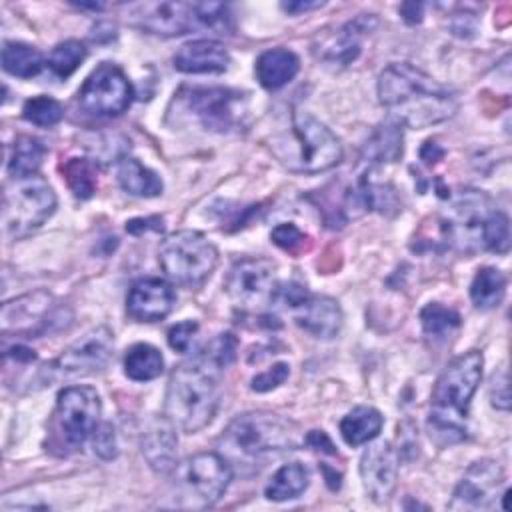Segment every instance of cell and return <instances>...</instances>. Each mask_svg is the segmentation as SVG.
Masks as SVG:
<instances>
[{"instance_id": "29", "label": "cell", "mask_w": 512, "mask_h": 512, "mask_svg": "<svg viewBox=\"0 0 512 512\" xmlns=\"http://www.w3.org/2000/svg\"><path fill=\"white\" fill-rule=\"evenodd\" d=\"M44 66V58L38 48L24 42H4L2 68L18 78H32Z\"/></svg>"}, {"instance_id": "39", "label": "cell", "mask_w": 512, "mask_h": 512, "mask_svg": "<svg viewBox=\"0 0 512 512\" xmlns=\"http://www.w3.org/2000/svg\"><path fill=\"white\" fill-rule=\"evenodd\" d=\"M236 346H238V342H236L234 334L222 332V334H218L216 338H212L208 344H204L202 350H204L210 358H214L220 366L226 368V366H230V364L234 362V358H236Z\"/></svg>"}, {"instance_id": "15", "label": "cell", "mask_w": 512, "mask_h": 512, "mask_svg": "<svg viewBox=\"0 0 512 512\" xmlns=\"http://www.w3.org/2000/svg\"><path fill=\"white\" fill-rule=\"evenodd\" d=\"M114 348V334L98 326L70 344L50 366L58 376H86L108 366Z\"/></svg>"}, {"instance_id": "35", "label": "cell", "mask_w": 512, "mask_h": 512, "mask_svg": "<svg viewBox=\"0 0 512 512\" xmlns=\"http://www.w3.org/2000/svg\"><path fill=\"white\" fill-rule=\"evenodd\" d=\"M196 28H208L218 34H232V12L222 2H194Z\"/></svg>"}, {"instance_id": "9", "label": "cell", "mask_w": 512, "mask_h": 512, "mask_svg": "<svg viewBox=\"0 0 512 512\" xmlns=\"http://www.w3.org/2000/svg\"><path fill=\"white\" fill-rule=\"evenodd\" d=\"M56 194L40 176L14 178L4 192L2 222L12 238L38 230L56 210Z\"/></svg>"}, {"instance_id": "18", "label": "cell", "mask_w": 512, "mask_h": 512, "mask_svg": "<svg viewBox=\"0 0 512 512\" xmlns=\"http://www.w3.org/2000/svg\"><path fill=\"white\" fill-rule=\"evenodd\" d=\"M360 478L374 502H386L398 480V454L390 442L370 444L360 458Z\"/></svg>"}, {"instance_id": "5", "label": "cell", "mask_w": 512, "mask_h": 512, "mask_svg": "<svg viewBox=\"0 0 512 512\" xmlns=\"http://www.w3.org/2000/svg\"><path fill=\"white\" fill-rule=\"evenodd\" d=\"M220 442L240 456H262L268 452L294 450L304 444L300 428L272 412H246L236 416L224 430Z\"/></svg>"}, {"instance_id": "46", "label": "cell", "mask_w": 512, "mask_h": 512, "mask_svg": "<svg viewBox=\"0 0 512 512\" xmlns=\"http://www.w3.org/2000/svg\"><path fill=\"white\" fill-rule=\"evenodd\" d=\"M400 14L408 24H418L424 16V4L420 2H404L400 6Z\"/></svg>"}, {"instance_id": "6", "label": "cell", "mask_w": 512, "mask_h": 512, "mask_svg": "<svg viewBox=\"0 0 512 512\" xmlns=\"http://www.w3.org/2000/svg\"><path fill=\"white\" fill-rule=\"evenodd\" d=\"M100 410V396L92 386H68L60 390L48 428L50 450L60 456L80 450L94 434Z\"/></svg>"}, {"instance_id": "16", "label": "cell", "mask_w": 512, "mask_h": 512, "mask_svg": "<svg viewBox=\"0 0 512 512\" xmlns=\"http://www.w3.org/2000/svg\"><path fill=\"white\" fill-rule=\"evenodd\" d=\"M504 482V472L494 460L474 462L458 486L454 488L448 508L452 510H486L496 504L498 488Z\"/></svg>"}, {"instance_id": "28", "label": "cell", "mask_w": 512, "mask_h": 512, "mask_svg": "<svg viewBox=\"0 0 512 512\" xmlns=\"http://www.w3.org/2000/svg\"><path fill=\"white\" fill-rule=\"evenodd\" d=\"M162 370H164V358L158 348L144 342L128 348L124 356V372L130 380L148 382L158 378Z\"/></svg>"}, {"instance_id": "7", "label": "cell", "mask_w": 512, "mask_h": 512, "mask_svg": "<svg viewBox=\"0 0 512 512\" xmlns=\"http://www.w3.org/2000/svg\"><path fill=\"white\" fill-rule=\"evenodd\" d=\"M158 264L172 282L198 286L214 272L218 250L202 232L176 230L162 240Z\"/></svg>"}, {"instance_id": "50", "label": "cell", "mask_w": 512, "mask_h": 512, "mask_svg": "<svg viewBox=\"0 0 512 512\" xmlns=\"http://www.w3.org/2000/svg\"><path fill=\"white\" fill-rule=\"evenodd\" d=\"M322 470H324V476H326L328 486H330L332 490H336V488L340 486V474H336V470H330L328 466H322Z\"/></svg>"}, {"instance_id": "31", "label": "cell", "mask_w": 512, "mask_h": 512, "mask_svg": "<svg viewBox=\"0 0 512 512\" xmlns=\"http://www.w3.org/2000/svg\"><path fill=\"white\" fill-rule=\"evenodd\" d=\"M46 148L38 138L32 136H18L12 146V154L8 160V174L12 178H26L34 176L42 166Z\"/></svg>"}, {"instance_id": "40", "label": "cell", "mask_w": 512, "mask_h": 512, "mask_svg": "<svg viewBox=\"0 0 512 512\" xmlns=\"http://www.w3.org/2000/svg\"><path fill=\"white\" fill-rule=\"evenodd\" d=\"M288 368H290V366H288L286 362L274 364L272 368H268V370L256 374V376L250 380V388H252L254 392H268V390H274L276 386H280V384L288 378V374H290Z\"/></svg>"}, {"instance_id": "12", "label": "cell", "mask_w": 512, "mask_h": 512, "mask_svg": "<svg viewBox=\"0 0 512 512\" xmlns=\"http://www.w3.org/2000/svg\"><path fill=\"white\" fill-rule=\"evenodd\" d=\"M228 298L244 308L258 310L272 304L278 290L276 264L268 258H242L234 262L224 280Z\"/></svg>"}, {"instance_id": "4", "label": "cell", "mask_w": 512, "mask_h": 512, "mask_svg": "<svg viewBox=\"0 0 512 512\" xmlns=\"http://www.w3.org/2000/svg\"><path fill=\"white\" fill-rule=\"evenodd\" d=\"M274 152L286 168L304 174L330 170L344 154L336 134L312 114L300 110L292 114L288 134L274 142Z\"/></svg>"}, {"instance_id": "27", "label": "cell", "mask_w": 512, "mask_h": 512, "mask_svg": "<svg viewBox=\"0 0 512 512\" xmlns=\"http://www.w3.org/2000/svg\"><path fill=\"white\" fill-rule=\"evenodd\" d=\"M308 482H310L308 468L300 462H290L272 474V478L264 488V496L274 502L292 500V498H298L308 488Z\"/></svg>"}, {"instance_id": "26", "label": "cell", "mask_w": 512, "mask_h": 512, "mask_svg": "<svg viewBox=\"0 0 512 512\" xmlns=\"http://www.w3.org/2000/svg\"><path fill=\"white\" fill-rule=\"evenodd\" d=\"M118 182H120L122 190H126L132 196H138V198L160 196L162 188H164L160 176L136 158H124L120 162Z\"/></svg>"}, {"instance_id": "19", "label": "cell", "mask_w": 512, "mask_h": 512, "mask_svg": "<svg viewBox=\"0 0 512 512\" xmlns=\"http://www.w3.org/2000/svg\"><path fill=\"white\" fill-rule=\"evenodd\" d=\"M174 304V288L162 278H140L126 296V312L136 322H158L172 312Z\"/></svg>"}, {"instance_id": "14", "label": "cell", "mask_w": 512, "mask_h": 512, "mask_svg": "<svg viewBox=\"0 0 512 512\" xmlns=\"http://www.w3.org/2000/svg\"><path fill=\"white\" fill-rule=\"evenodd\" d=\"M122 10L130 26L158 36H180L196 28L194 2H134Z\"/></svg>"}, {"instance_id": "34", "label": "cell", "mask_w": 512, "mask_h": 512, "mask_svg": "<svg viewBox=\"0 0 512 512\" xmlns=\"http://www.w3.org/2000/svg\"><path fill=\"white\" fill-rule=\"evenodd\" d=\"M86 58V46L80 40H66L52 48L48 56V68L58 78H68Z\"/></svg>"}, {"instance_id": "23", "label": "cell", "mask_w": 512, "mask_h": 512, "mask_svg": "<svg viewBox=\"0 0 512 512\" xmlns=\"http://www.w3.org/2000/svg\"><path fill=\"white\" fill-rule=\"evenodd\" d=\"M300 70L298 56L288 48H270L256 60V78L266 90H278L286 86Z\"/></svg>"}, {"instance_id": "45", "label": "cell", "mask_w": 512, "mask_h": 512, "mask_svg": "<svg viewBox=\"0 0 512 512\" xmlns=\"http://www.w3.org/2000/svg\"><path fill=\"white\" fill-rule=\"evenodd\" d=\"M304 444L316 452H322V454H330V456H336V448L332 444V440L326 436L324 430H310L306 436H304Z\"/></svg>"}, {"instance_id": "8", "label": "cell", "mask_w": 512, "mask_h": 512, "mask_svg": "<svg viewBox=\"0 0 512 512\" xmlns=\"http://www.w3.org/2000/svg\"><path fill=\"white\" fill-rule=\"evenodd\" d=\"M176 500L186 508L214 506L230 486L232 470L224 456L216 452H198L174 466Z\"/></svg>"}, {"instance_id": "37", "label": "cell", "mask_w": 512, "mask_h": 512, "mask_svg": "<svg viewBox=\"0 0 512 512\" xmlns=\"http://www.w3.org/2000/svg\"><path fill=\"white\" fill-rule=\"evenodd\" d=\"M22 116H24L26 122H30L34 126L48 128V126H54L62 120L64 108L58 100H54L50 96H34V98L24 102Z\"/></svg>"}, {"instance_id": "2", "label": "cell", "mask_w": 512, "mask_h": 512, "mask_svg": "<svg viewBox=\"0 0 512 512\" xmlns=\"http://www.w3.org/2000/svg\"><path fill=\"white\" fill-rule=\"evenodd\" d=\"M224 366L202 348L180 362L168 380L166 416L188 434L208 426L220 404V376Z\"/></svg>"}, {"instance_id": "43", "label": "cell", "mask_w": 512, "mask_h": 512, "mask_svg": "<svg viewBox=\"0 0 512 512\" xmlns=\"http://www.w3.org/2000/svg\"><path fill=\"white\" fill-rule=\"evenodd\" d=\"M490 402L492 406L500 408V410H508L510 406V398H508V376L506 370H500L498 374H492L490 380Z\"/></svg>"}, {"instance_id": "44", "label": "cell", "mask_w": 512, "mask_h": 512, "mask_svg": "<svg viewBox=\"0 0 512 512\" xmlns=\"http://www.w3.org/2000/svg\"><path fill=\"white\" fill-rule=\"evenodd\" d=\"M164 228V220L160 216H148V218H134L130 222H126V232L140 236L144 232H162Z\"/></svg>"}, {"instance_id": "3", "label": "cell", "mask_w": 512, "mask_h": 512, "mask_svg": "<svg viewBox=\"0 0 512 512\" xmlns=\"http://www.w3.org/2000/svg\"><path fill=\"white\" fill-rule=\"evenodd\" d=\"M484 358L478 350L456 356L438 376L428 412L430 438L438 446H450L466 438L470 400L482 378Z\"/></svg>"}, {"instance_id": "24", "label": "cell", "mask_w": 512, "mask_h": 512, "mask_svg": "<svg viewBox=\"0 0 512 512\" xmlns=\"http://www.w3.org/2000/svg\"><path fill=\"white\" fill-rule=\"evenodd\" d=\"M402 124L396 120L382 122L368 142L364 144V158L370 164H382V162H398L402 158Z\"/></svg>"}, {"instance_id": "48", "label": "cell", "mask_w": 512, "mask_h": 512, "mask_svg": "<svg viewBox=\"0 0 512 512\" xmlns=\"http://www.w3.org/2000/svg\"><path fill=\"white\" fill-rule=\"evenodd\" d=\"M444 156V150L436 144V142H432V140H428L424 146H422V150H420V158L426 162V164H434L436 160H440Z\"/></svg>"}, {"instance_id": "38", "label": "cell", "mask_w": 512, "mask_h": 512, "mask_svg": "<svg viewBox=\"0 0 512 512\" xmlns=\"http://www.w3.org/2000/svg\"><path fill=\"white\" fill-rule=\"evenodd\" d=\"M272 242L282 248L284 252L292 254V256H298L302 252L308 250L310 246V238L292 222H284V224H278L272 234H270Z\"/></svg>"}, {"instance_id": "17", "label": "cell", "mask_w": 512, "mask_h": 512, "mask_svg": "<svg viewBox=\"0 0 512 512\" xmlns=\"http://www.w3.org/2000/svg\"><path fill=\"white\" fill-rule=\"evenodd\" d=\"M52 310V296L44 290L24 294L2 306V332H22V334H40L48 330V324L56 320Z\"/></svg>"}, {"instance_id": "41", "label": "cell", "mask_w": 512, "mask_h": 512, "mask_svg": "<svg viewBox=\"0 0 512 512\" xmlns=\"http://www.w3.org/2000/svg\"><path fill=\"white\" fill-rule=\"evenodd\" d=\"M92 446L100 458H104V460L116 458L118 446H116V434H114L112 424L102 422L100 426H96V430L92 434Z\"/></svg>"}, {"instance_id": "11", "label": "cell", "mask_w": 512, "mask_h": 512, "mask_svg": "<svg viewBox=\"0 0 512 512\" xmlns=\"http://www.w3.org/2000/svg\"><path fill=\"white\" fill-rule=\"evenodd\" d=\"M274 300H280L294 322L314 338H334L342 328V310L338 302L330 296L312 294L302 284H278Z\"/></svg>"}, {"instance_id": "21", "label": "cell", "mask_w": 512, "mask_h": 512, "mask_svg": "<svg viewBox=\"0 0 512 512\" xmlns=\"http://www.w3.org/2000/svg\"><path fill=\"white\" fill-rule=\"evenodd\" d=\"M230 64L228 50L216 40H192L174 54V68L186 74H220Z\"/></svg>"}, {"instance_id": "1", "label": "cell", "mask_w": 512, "mask_h": 512, "mask_svg": "<svg viewBox=\"0 0 512 512\" xmlns=\"http://www.w3.org/2000/svg\"><path fill=\"white\" fill-rule=\"evenodd\" d=\"M378 100L392 120L408 128H428L452 118L456 96L420 68L396 62L378 76Z\"/></svg>"}, {"instance_id": "13", "label": "cell", "mask_w": 512, "mask_h": 512, "mask_svg": "<svg viewBox=\"0 0 512 512\" xmlns=\"http://www.w3.org/2000/svg\"><path fill=\"white\" fill-rule=\"evenodd\" d=\"M132 84L112 62H102L84 80L78 92V104L92 116H118L132 102Z\"/></svg>"}, {"instance_id": "10", "label": "cell", "mask_w": 512, "mask_h": 512, "mask_svg": "<svg viewBox=\"0 0 512 512\" xmlns=\"http://www.w3.org/2000/svg\"><path fill=\"white\" fill-rule=\"evenodd\" d=\"M186 108L198 122L212 132H234L246 126L250 114L248 96L240 90L222 86L188 88L180 94Z\"/></svg>"}, {"instance_id": "22", "label": "cell", "mask_w": 512, "mask_h": 512, "mask_svg": "<svg viewBox=\"0 0 512 512\" xmlns=\"http://www.w3.org/2000/svg\"><path fill=\"white\" fill-rule=\"evenodd\" d=\"M374 24L376 20L372 14H360L358 18L338 28L336 36L328 38L326 42H320V46L316 48V54L328 62L350 64L360 54L362 38L372 30Z\"/></svg>"}, {"instance_id": "36", "label": "cell", "mask_w": 512, "mask_h": 512, "mask_svg": "<svg viewBox=\"0 0 512 512\" xmlns=\"http://www.w3.org/2000/svg\"><path fill=\"white\" fill-rule=\"evenodd\" d=\"M510 246V224L508 216L500 210H492L482 226V236H480V248L490 250L496 254H504Z\"/></svg>"}, {"instance_id": "33", "label": "cell", "mask_w": 512, "mask_h": 512, "mask_svg": "<svg viewBox=\"0 0 512 512\" xmlns=\"http://www.w3.org/2000/svg\"><path fill=\"white\" fill-rule=\"evenodd\" d=\"M422 330L432 340H446L454 330L460 328V314L438 302H430L420 312Z\"/></svg>"}, {"instance_id": "30", "label": "cell", "mask_w": 512, "mask_h": 512, "mask_svg": "<svg viewBox=\"0 0 512 512\" xmlns=\"http://www.w3.org/2000/svg\"><path fill=\"white\" fill-rule=\"evenodd\" d=\"M506 294V276L492 266L480 268L470 284V298L476 308L490 310L502 302Z\"/></svg>"}, {"instance_id": "47", "label": "cell", "mask_w": 512, "mask_h": 512, "mask_svg": "<svg viewBox=\"0 0 512 512\" xmlns=\"http://www.w3.org/2000/svg\"><path fill=\"white\" fill-rule=\"evenodd\" d=\"M324 2L320 0H312V2H302V0H296V2H284L282 8L288 12V14H300V12H310V10H316V8H322Z\"/></svg>"}, {"instance_id": "42", "label": "cell", "mask_w": 512, "mask_h": 512, "mask_svg": "<svg viewBox=\"0 0 512 512\" xmlns=\"http://www.w3.org/2000/svg\"><path fill=\"white\" fill-rule=\"evenodd\" d=\"M196 330H198V322H194V320H184V322L174 324L168 330L170 348L176 350V352H186L190 342H192V336L196 334Z\"/></svg>"}, {"instance_id": "20", "label": "cell", "mask_w": 512, "mask_h": 512, "mask_svg": "<svg viewBox=\"0 0 512 512\" xmlns=\"http://www.w3.org/2000/svg\"><path fill=\"white\" fill-rule=\"evenodd\" d=\"M142 454L156 474H168L176 466L178 436L176 424L166 416H154L142 432Z\"/></svg>"}, {"instance_id": "32", "label": "cell", "mask_w": 512, "mask_h": 512, "mask_svg": "<svg viewBox=\"0 0 512 512\" xmlns=\"http://www.w3.org/2000/svg\"><path fill=\"white\" fill-rule=\"evenodd\" d=\"M62 174L72 190V194L80 200H88L94 196L98 188V168L88 158H70L62 164Z\"/></svg>"}, {"instance_id": "25", "label": "cell", "mask_w": 512, "mask_h": 512, "mask_svg": "<svg viewBox=\"0 0 512 512\" xmlns=\"http://www.w3.org/2000/svg\"><path fill=\"white\" fill-rule=\"evenodd\" d=\"M384 418L372 406H356L340 420V434L348 446H360L374 440L382 430Z\"/></svg>"}, {"instance_id": "49", "label": "cell", "mask_w": 512, "mask_h": 512, "mask_svg": "<svg viewBox=\"0 0 512 512\" xmlns=\"http://www.w3.org/2000/svg\"><path fill=\"white\" fill-rule=\"evenodd\" d=\"M8 358H14L18 362H30L36 358V354L30 350V348H24V346H12L8 352H6Z\"/></svg>"}]
</instances>
